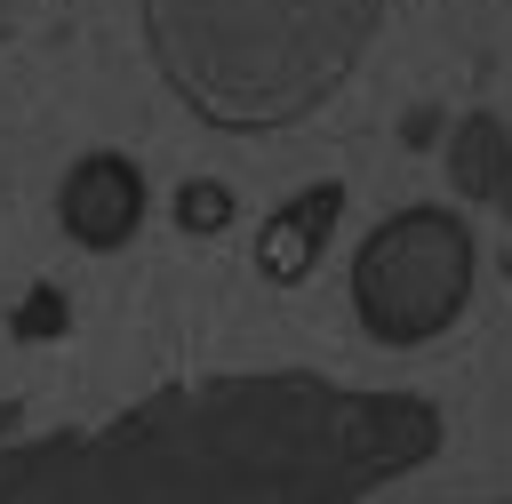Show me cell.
<instances>
[{"instance_id": "7a4b0ae2", "label": "cell", "mask_w": 512, "mask_h": 504, "mask_svg": "<svg viewBox=\"0 0 512 504\" xmlns=\"http://www.w3.org/2000/svg\"><path fill=\"white\" fill-rule=\"evenodd\" d=\"M336 216V192H312L304 208H288L280 216V232H272V248H264V264L272 272H304V256H312V232Z\"/></svg>"}, {"instance_id": "3957f363", "label": "cell", "mask_w": 512, "mask_h": 504, "mask_svg": "<svg viewBox=\"0 0 512 504\" xmlns=\"http://www.w3.org/2000/svg\"><path fill=\"white\" fill-rule=\"evenodd\" d=\"M184 224H224V192H184Z\"/></svg>"}, {"instance_id": "6da1fadb", "label": "cell", "mask_w": 512, "mask_h": 504, "mask_svg": "<svg viewBox=\"0 0 512 504\" xmlns=\"http://www.w3.org/2000/svg\"><path fill=\"white\" fill-rule=\"evenodd\" d=\"M128 208H136V184H128L120 168H88V184L72 192V224H80L88 240H112Z\"/></svg>"}]
</instances>
